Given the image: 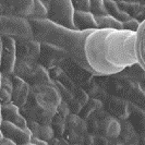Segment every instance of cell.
<instances>
[{"instance_id": "74e56055", "label": "cell", "mask_w": 145, "mask_h": 145, "mask_svg": "<svg viewBox=\"0 0 145 145\" xmlns=\"http://www.w3.org/2000/svg\"><path fill=\"white\" fill-rule=\"evenodd\" d=\"M122 24H123V29L137 33V32H138V29H140L141 22L138 21V20H137V19H134V18H131L130 20L123 22Z\"/></svg>"}, {"instance_id": "7dc6e473", "label": "cell", "mask_w": 145, "mask_h": 145, "mask_svg": "<svg viewBox=\"0 0 145 145\" xmlns=\"http://www.w3.org/2000/svg\"><path fill=\"white\" fill-rule=\"evenodd\" d=\"M138 145H145V138H141V141H140Z\"/></svg>"}, {"instance_id": "60d3db41", "label": "cell", "mask_w": 145, "mask_h": 145, "mask_svg": "<svg viewBox=\"0 0 145 145\" xmlns=\"http://www.w3.org/2000/svg\"><path fill=\"white\" fill-rule=\"evenodd\" d=\"M110 141L101 134H95V145H109Z\"/></svg>"}, {"instance_id": "b9f144b4", "label": "cell", "mask_w": 145, "mask_h": 145, "mask_svg": "<svg viewBox=\"0 0 145 145\" xmlns=\"http://www.w3.org/2000/svg\"><path fill=\"white\" fill-rule=\"evenodd\" d=\"M83 145H95V134L87 132L86 134L84 135Z\"/></svg>"}, {"instance_id": "e0dca14e", "label": "cell", "mask_w": 145, "mask_h": 145, "mask_svg": "<svg viewBox=\"0 0 145 145\" xmlns=\"http://www.w3.org/2000/svg\"><path fill=\"white\" fill-rule=\"evenodd\" d=\"M128 120L134 128V130L137 131L138 137L141 138H145V109L134 104H131L130 116Z\"/></svg>"}, {"instance_id": "836d02e7", "label": "cell", "mask_w": 145, "mask_h": 145, "mask_svg": "<svg viewBox=\"0 0 145 145\" xmlns=\"http://www.w3.org/2000/svg\"><path fill=\"white\" fill-rule=\"evenodd\" d=\"M48 19V11L43 1L35 0V11L32 20H46Z\"/></svg>"}, {"instance_id": "6da1fadb", "label": "cell", "mask_w": 145, "mask_h": 145, "mask_svg": "<svg viewBox=\"0 0 145 145\" xmlns=\"http://www.w3.org/2000/svg\"><path fill=\"white\" fill-rule=\"evenodd\" d=\"M135 33L125 29H93L84 55L95 76H110L137 65Z\"/></svg>"}, {"instance_id": "c3c4849f", "label": "cell", "mask_w": 145, "mask_h": 145, "mask_svg": "<svg viewBox=\"0 0 145 145\" xmlns=\"http://www.w3.org/2000/svg\"><path fill=\"white\" fill-rule=\"evenodd\" d=\"M25 145H36V144H34V143H32V142H31V143H29V144H25Z\"/></svg>"}, {"instance_id": "7402d4cb", "label": "cell", "mask_w": 145, "mask_h": 145, "mask_svg": "<svg viewBox=\"0 0 145 145\" xmlns=\"http://www.w3.org/2000/svg\"><path fill=\"white\" fill-rule=\"evenodd\" d=\"M135 55L138 63L145 70V21L140 25L135 33Z\"/></svg>"}, {"instance_id": "7bdbcfd3", "label": "cell", "mask_w": 145, "mask_h": 145, "mask_svg": "<svg viewBox=\"0 0 145 145\" xmlns=\"http://www.w3.org/2000/svg\"><path fill=\"white\" fill-rule=\"evenodd\" d=\"M137 20L140 21L141 23L143 21H145V3H142L141 9H140V11H138V16H137Z\"/></svg>"}, {"instance_id": "f6af8a7d", "label": "cell", "mask_w": 145, "mask_h": 145, "mask_svg": "<svg viewBox=\"0 0 145 145\" xmlns=\"http://www.w3.org/2000/svg\"><path fill=\"white\" fill-rule=\"evenodd\" d=\"M109 145H123L119 140H115V141H110Z\"/></svg>"}, {"instance_id": "8992f818", "label": "cell", "mask_w": 145, "mask_h": 145, "mask_svg": "<svg viewBox=\"0 0 145 145\" xmlns=\"http://www.w3.org/2000/svg\"><path fill=\"white\" fill-rule=\"evenodd\" d=\"M31 96L39 107L55 115L57 114V109L62 102L61 95L54 82L52 84L31 86Z\"/></svg>"}, {"instance_id": "8d00e7d4", "label": "cell", "mask_w": 145, "mask_h": 145, "mask_svg": "<svg viewBox=\"0 0 145 145\" xmlns=\"http://www.w3.org/2000/svg\"><path fill=\"white\" fill-rule=\"evenodd\" d=\"M75 11L91 12V1L89 0H74L72 1Z\"/></svg>"}, {"instance_id": "52a82bcc", "label": "cell", "mask_w": 145, "mask_h": 145, "mask_svg": "<svg viewBox=\"0 0 145 145\" xmlns=\"http://www.w3.org/2000/svg\"><path fill=\"white\" fill-rule=\"evenodd\" d=\"M0 8L1 15L20 16L31 21L34 16L35 0H2Z\"/></svg>"}, {"instance_id": "9c48e42d", "label": "cell", "mask_w": 145, "mask_h": 145, "mask_svg": "<svg viewBox=\"0 0 145 145\" xmlns=\"http://www.w3.org/2000/svg\"><path fill=\"white\" fill-rule=\"evenodd\" d=\"M61 69L63 70V72L71 79V80L76 84L84 88L87 86L89 83H92L95 80V75L89 71H87L86 69L82 68L78 63H75L73 60L70 58H67L62 61L61 63Z\"/></svg>"}, {"instance_id": "5b68a950", "label": "cell", "mask_w": 145, "mask_h": 145, "mask_svg": "<svg viewBox=\"0 0 145 145\" xmlns=\"http://www.w3.org/2000/svg\"><path fill=\"white\" fill-rule=\"evenodd\" d=\"M43 2L48 11V20L65 29L76 31L74 25L75 10L71 0H45Z\"/></svg>"}, {"instance_id": "9a60e30c", "label": "cell", "mask_w": 145, "mask_h": 145, "mask_svg": "<svg viewBox=\"0 0 145 145\" xmlns=\"http://www.w3.org/2000/svg\"><path fill=\"white\" fill-rule=\"evenodd\" d=\"M40 54H42L40 43L37 42L36 39L16 42V55H18V58L32 59V60L38 61V59L40 57Z\"/></svg>"}, {"instance_id": "d590c367", "label": "cell", "mask_w": 145, "mask_h": 145, "mask_svg": "<svg viewBox=\"0 0 145 145\" xmlns=\"http://www.w3.org/2000/svg\"><path fill=\"white\" fill-rule=\"evenodd\" d=\"M99 116H101V115L92 116L88 120H86L88 133L98 134V131H99Z\"/></svg>"}, {"instance_id": "4dcf8cb0", "label": "cell", "mask_w": 145, "mask_h": 145, "mask_svg": "<svg viewBox=\"0 0 145 145\" xmlns=\"http://www.w3.org/2000/svg\"><path fill=\"white\" fill-rule=\"evenodd\" d=\"M65 120L63 117H61L60 115L56 114L54 119H52V122H51V128L55 132V135L56 138H61L65 135Z\"/></svg>"}, {"instance_id": "3957f363", "label": "cell", "mask_w": 145, "mask_h": 145, "mask_svg": "<svg viewBox=\"0 0 145 145\" xmlns=\"http://www.w3.org/2000/svg\"><path fill=\"white\" fill-rule=\"evenodd\" d=\"M95 81L109 95L123 98L145 109V86L124 71L110 76H95Z\"/></svg>"}, {"instance_id": "2e32d148", "label": "cell", "mask_w": 145, "mask_h": 145, "mask_svg": "<svg viewBox=\"0 0 145 145\" xmlns=\"http://www.w3.org/2000/svg\"><path fill=\"white\" fill-rule=\"evenodd\" d=\"M1 121H8L13 123L20 128L27 129V121L22 116L20 108L16 107L14 104L10 103L6 105H1Z\"/></svg>"}, {"instance_id": "f546056e", "label": "cell", "mask_w": 145, "mask_h": 145, "mask_svg": "<svg viewBox=\"0 0 145 145\" xmlns=\"http://www.w3.org/2000/svg\"><path fill=\"white\" fill-rule=\"evenodd\" d=\"M119 8L125 12L127 14H129L131 18H134L137 19V16L138 14V11L141 9L142 3L140 1H133V0H120V1H117Z\"/></svg>"}, {"instance_id": "ffe728a7", "label": "cell", "mask_w": 145, "mask_h": 145, "mask_svg": "<svg viewBox=\"0 0 145 145\" xmlns=\"http://www.w3.org/2000/svg\"><path fill=\"white\" fill-rule=\"evenodd\" d=\"M27 128L32 132L33 138L43 140L47 143L50 142L54 138H56L51 125H43V124L36 123L34 121H27Z\"/></svg>"}, {"instance_id": "7a4b0ae2", "label": "cell", "mask_w": 145, "mask_h": 145, "mask_svg": "<svg viewBox=\"0 0 145 145\" xmlns=\"http://www.w3.org/2000/svg\"><path fill=\"white\" fill-rule=\"evenodd\" d=\"M29 23L33 27L34 37L37 42L49 43L62 48L69 54L71 60L94 74L87 63L84 55V43L87 35L92 31L82 32V31L65 29L63 26H60L58 24L51 22L48 19L31 20Z\"/></svg>"}, {"instance_id": "603a6c76", "label": "cell", "mask_w": 145, "mask_h": 145, "mask_svg": "<svg viewBox=\"0 0 145 145\" xmlns=\"http://www.w3.org/2000/svg\"><path fill=\"white\" fill-rule=\"evenodd\" d=\"M31 86L33 85H44V84H52L50 75L48 73V70L45 69L40 63H38L34 70V72L32 73V75L29 76L27 80Z\"/></svg>"}, {"instance_id": "cb8c5ba5", "label": "cell", "mask_w": 145, "mask_h": 145, "mask_svg": "<svg viewBox=\"0 0 145 145\" xmlns=\"http://www.w3.org/2000/svg\"><path fill=\"white\" fill-rule=\"evenodd\" d=\"M104 104L101 102L99 99H95V98H91L88 103L85 106H83V108L81 110L79 116L83 119V120H88L92 116H96V115H101L104 111Z\"/></svg>"}, {"instance_id": "44dd1931", "label": "cell", "mask_w": 145, "mask_h": 145, "mask_svg": "<svg viewBox=\"0 0 145 145\" xmlns=\"http://www.w3.org/2000/svg\"><path fill=\"white\" fill-rule=\"evenodd\" d=\"M40 48H42V54L43 56L49 57L52 60L57 61L59 65H61L62 61L67 58H70L69 54L62 48H60L56 45H52L49 43H40Z\"/></svg>"}, {"instance_id": "d4e9b609", "label": "cell", "mask_w": 145, "mask_h": 145, "mask_svg": "<svg viewBox=\"0 0 145 145\" xmlns=\"http://www.w3.org/2000/svg\"><path fill=\"white\" fill-rule=\"evenodd\" d=\"M12 92H13V83L12 79L7 75H0V99L1 105H6L12 103Z\"/></svg>"}, {"instance_id": "30bf717a", "label": "cell", "mask_w": 145, "mask_h": 145, "mask_svg": "<svg viewBox=\"0 0 145 145\" xmlns=\"http://www.w3.org/2000/svg\"><path fill=\"white\" fill-rule=\"evenodd\" d=\"M22 116L26 119V121H34L38 124L43 125H51L52 119L55 117V114L48 112L44 110L42 107H39L36 102L33 99V97L29 94L27 103L20 108Z\"/></svg>"}, {"instance_id": "8fae6325", "label": "cell", "mask_w": 145, "mask_h": 145, "mask_svg": "<svg viewBox=\"0 0 145 145\" xmlns=\"http://www.w3.org/2000/svg\"><path fill=\"white\" fill-rule=\"evenodd\" d=\"M103 104L105 111L108 112L110 116L117 118L119 121L129 119L131 103L128 101L108 94V96L104 99Z\"/></svg>"}, {"instance_id": "f1b7e54d", "label": "cell", "mask_w": 145, "mask_h": 145, "mask_svg": "<svg viewBox=\"0 0 145 145\" xmlns=\"http://www.w3.org/2000/svg\"><path fill=\"white\" fill-rule=\"evenodd\" d=\"M99 29H123V24L111 15H104L96 18Z\"/></svg>"}, {"instance_id": "ee69618b", "label": "cell", "mask_w": 145, "mask_h": 145, "mask_svg": "<svg viewBox=\"0 0 145 145\" xmlns=\"http://www.w3.org/2000/svg\"><path fill=\"white\" fill-rule=\"evenodd\" d=\"M0 145H16L11 140H9L8 138H6L3 134L0 133Z\"/></svg>"}, {"instance_id": "ba28073f", "label": "cell", "mask_w": 145, "mask_h": 145, "mask_svg": "<svg viewBox=\"0 0 145 145\" xmlns=\"http://www.w3.org/2000/svg\"><path fill=\"white\" fill-rule=\"evenodd\" d=\"M16 60V42L11 37L1 36V74L12 78L14 75Z\"/></svg>"}, {"instance_id": "f35d334b", "label": "cell", "mask_w": 145, "mask_h": 145, "mask_svg": "<svg viewBox=\"0 0 145 145\" xmlns=\"http://www.w3.org/2000/svg\"><path fill=\"white\" fill-rule=\"evenodd\" d=\"M57 114L58 115H60L61 117H63L65 119H67L68 118V116L71 114V110H70V108H69V105L67 104L65 102H61V104L59 105L58 109H57Z\"/></svg>"}, {"instance_id": "484cf974", "label": "cell", "mask_w": 145, "mask_h": 145, "mask_svg": "<svg viewBox=\"0 0 145 145\" xmlns=\"http://www.w3.org/2000/svg\"><path fill=\"white\" fill-rule=\"evenodd\" d=\"M65 130L74 131V132H78L82 135H85L88 132L86 121L83 120L79 115H74V114H70L67 118Z\"/></svg>"}, {"instance_id": "d6a6232c", "label": "cell", "mask_w": 145, "mask_h": 145, "mask_svg": "<svg viewBox=\"0 0 145 145\" xmlns=\"http://www.w3.org/2000/svg\"><path fill=\"white\" fill-rule=\"evenodd\" d=\"M91 13L95 18L109 15L105 5V0H91Z\"/></svg>"}, {"instance_id": "7c38bea8", "label": "cell", "mask_w": 145, "mask_h": 145, "mask_svg": "<svg viewBox=\"0 0 145 145\" xmlns=\"http://www.w3.org/2000/svg\"><path fill=\"white\" fill-rule=\"evenodd\" d=\"M0 130L1 134H3L9 140L13 141L16 145H25L32 142L33 134L29 128L23 129L8 121H1Z\"/></svg>"}, {"instance_id": "ab89813d", "label": "cell", "mask_w": 145, "mask_h": 145, "mask_svg": "<svg viewBox=\"0 0 145 145\" xmlns=\"http://www.w3.org/2000/svg\"><path fill=\"white\" fill-rule=\"evenodd\" d=\"M63 72V70L61 69V67H54V68H51L48 70V73H49V75H50L51 80L52 81H57L60 78V75L62 74Z\"/></svg>"}, {"instance_id": "ac0fdd59", "label": "cell", "mask_w": 145, "mask_h": 145, "mask_svg": "<svg viewBox=\"0 0 145 145\" xmlns=\"http://www.w3.org/2000/svg\"><path fill=\"white\" fill-rule=\"evenodd\" d=\"M74 25L76 31H93L98 29L96 18L91 12H74Z\"/></svg>"}, {"instance_id": "4316f807", "label": "cell", "mask_w": 145, "mask_h": 145, "mask_svg": "<svg viewBox=\"0 0 145 145\" xmlns=\"http://www.w3.org/2000/svg\"><path fill=\"white\" fill-rule=\"evenodd\" d=\"M120 123H121V133H120L119 141L122 144L127 143V142L138 143L141 141V138L138 137V134L132 127V124L129 122V120H122V121H120Z\"/></svg>"}, {"instance_id": "bcb514c9", "label": "cell", "mask_w": 145, "mask_h": 145, "mask_svg": "<svg viewBox=\"0 0 145 145\" xmlns=\"http://www.w3.org/2000/svg\"><path fill=\"white\" fill-rule=\"evenodd\" d=\"M140 143V142H138ZM138 143L137 142H127V143H124L123 145H138Z\"/></svg>"}, {"instance_id": "d6986e66", "label": "cell", "mask_w": 145, "mask_h": 145, "mask_svg": "<svg viewBox=\"0 0 145 145\" xmlns=\"http://www.w3.org/2000/svg\"><path fill=\"white\" fill-rule=\"evenodd\" d=\"M37 65H38V61H36V60L18 58L16 63H15L14 75L27 82L29 76L32 75V73L34 72Z\"/></svg>"}, {"instance_id": "5bb4252c", "label": "cell", "mask_w": 145, "mask_h": 145, "mask_svg": "<svg viewBox=\"0 0 145 145\" xmlns=\"http://www.w3.org/2000/svg\"><path fill=\"white\" fill-rule=\"evenodd\" d=\"M11 79L13 83L12 104H14L19 108H22L29 101V94H31V85L26 81L22 80L15 75H13Z\"/></svg>"}, {"instance_id": "277c9868", "label": "cell", "mask_w": 145, "mask_h": 145, "mask_svg": "<svg viewBox=\"0 0 145 145\" xmlns=\"http://www.w3.org/2000/svg\"><path fill=\"white\" fill-rule=\"evenodd\" d=\"M0 32L1 36L11 37L15 42L35 39L33 27L29 21L20 16L1 15Z\"/></svg>"}, {"instance_id": "e575fe53", "label": "cell", "mask_w": 145, "mask_h": 145, "mask_svg": "<svg viewBox=\"0 0 145 145\" xmlns=\"http://www.w3.org/2000/svg\"><path fill=\"white\" fill-rule=\"evenodd\" d=\"M65 140H67L71 145H83V140H84V135H82L78 132L70 130H65Z\"/></svg>"}, {"instance_id": "83f0119b", "label": "cell", "mask_w": 145, "mask_h": 145, "mask_svg": "<svg viewBox=\"0 0 145 145\" xmlns=\"http://www.w3.org/2000/svg\"><path fill=\"white\" fill-rule=\"evenodd\" d=\"M105 5H106V8H107V11H108V14L111 15L112 18H115L116 20L120 21L121 23L130 20L131 16L129 14H127L125 12H123L117 3V1H114V0H105Z\"/></svg>"}, {"instance_id": "1f68e13d", "label": "cell", "mask_w": 145, "mask_h": 145, "mask_svg": "<svg viewBox=\"0 0 145 145\" xmlns=\"http://www.w3.org/2000/svg\"><path fill=\"white\" fill-rule=\"evenodd\" d=\"M123 71L127 73L129 76H131L132 79H134L135 81L140 82L141 84L145 81V70L141 65H138V63L127 68Z\"/></svg>"}, {"instance_id": "4fadbf2b", "label": "cell", "mask_w": 145, "mask_h": 145, "mask_svg": "<svg viewBox=\"0 0 145 145\" xmlns=\"http://www.w3.org/2000/svg\"><path fill=\"white\" fill-rule=\"evenodd\" d=\"M120 133H121L120 121L115 117L110 116L108 112H106L104 110L99 116L98 134L107 138L109 141H115V140H119Z\"/></svg>"}]
</instances>
